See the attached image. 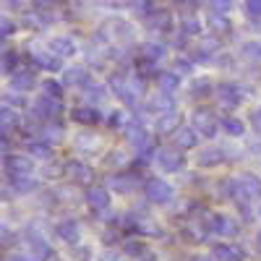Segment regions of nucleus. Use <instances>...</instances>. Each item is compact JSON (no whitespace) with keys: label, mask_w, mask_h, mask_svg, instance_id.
Listing matches in <instances>:
<instances>
[{"label":"nucleus","mask_w":261,"mask_h":261,"mask_svg":"<svg viewBox=\"0 0 261 261\" xmlns=\"http://www.w3.org/2000/svg\"><path fill=\"white\" fill-rule=\"evenodd\" d=\"M34 113H37L39 123H50V120H58V115L63 113V105H60L58 97L42 94V97L34 102Z\"/></svg>","instance_id":"1"},{"label":"nucleus","mask_w":261,"mask_h":261,"mask_svg":"<svg viewBox=\"0 0 261 261\" xmlns=\"http://www.w3.org/2000/svg\"><path fill=\"white\" fill-rule=\"evenodd\" d=\"M157 165H160L165 172L180 170V165H183V151H180V146H165V149H157Z\"/></svg>","instance_id":"2"},{"label":"nucleus","mask_w":261,"mask_h":261,"mask_svg":"<svg viewBox=\"0 0 261 261\" xmlns=\"http://www.w3.org/2000/svg\"><path fill=\"white\" fill-rule=\"evenodd\" d=\"M146 199L151 204H167V201H172V188L160 178H151L146 183Z\"/></svg>","instance_id":"3"},{"label":"nucleus","mask_w":261,"mask_h":261,"mask_svg":"<svg viewBox=\"0 0 261 261\" xmlns=\"http://www.w3.org/2000/svg\"><path fill=\"white\" fill-rule=\"evenodd\" d=\"M34 162L29 157H18V154H8L6 157V175L8 178H18V175H32Z\"/></svg>","instance_id":"4"},{"label":"nucleus","mask_w":261,"mask_h":261,"mask_svg":"<svg viewBox=\"0 0 261 261\" xmlns=\"http://www.w3.org/2000/svg\"><path fill=\"white\" fill-rule=\"evenodd\" d=\"M235 196H238V199H256V196H261V180H258L256 175L238 178V183H235Z\"/></svg>","instance_id":"5"},{"label":"nucleus","mask_w":261,"mask_h":261,"mask_svg":"<svg viewBox=\"0 0 261 261\" xmlns=\"http://www.w3.org/2000/svg\"><path fill=\"white\" fill-rule=\"evenodd\" d=\"M217 97H220V102L225 107H238L243 102V89L241 86H235V84H220V89H217Z\"/></svg>","instance_id":"6"},{"label":"nucleus","mask_w":261,"mask_h":261,"mask_svg":"<svg viewBox=\"0 0 261 261\" xmlns=\"http://www.w3.org/2000/svg\"><path fill=\"white\" fill-rule=\"evenodd\" d=\"M193 125H196V130H199V134H204L206 139H212V136L217 134V123H214V115H212L209 110H196Z\"/></svg>","instance_id":"7"},{"label":"nucleus","mask_w":261,"mask_h":261,"mask_svg":"<svg viewBox=\"0 0 261 261\" xmlns=\"http://www.w3.org/2000/svg\"><path fill=\"white\" fill-rule=\"evenodd\" d=\"M214 258L217 261H243L246 253L235 243H222V246H214Z\"/></svg>","instance_id":"8"},{"label":"nucleus","mask_w":261,"mask_h":261,"mask_svg":"<svg viewBox=\"0 0 261 261\" xmlns=\"http://www.w3.org/2000/svg\"><path fill=\"white\" fill-rule=\"evenodd\" d=\"M55 232H58V238L60 241H65V243H79V238H81V230H79V222L76 220H65V222H60L58 227H55Z\"/></svg>","instance_id":"9"},{"label":"nucleus","mask_w":261,"mask_h":261,"mask_svg":"<svg viewBox=\"0 0 261 261\" xmlns=\"http://www.w3.org/2000/svg\"><path fill=\"white\" fill-rule=\"evenodd\" d=\"M86 204H89L94 212H102V209L110 206V196H107V191H105V188L94 186V188L86 191Z\"/></svg>","instance_id":"10"},{"label":"nucleus","mask_w":261,"mask_h":261,"mask_svg":"<svg viewBox=\"0 0 261 261\" xmlns=\"http://www.w3.org/2000/svg\"><path fill=\"white\" fill-rule=\"evenodd\" d=\"M11 84H13V89H18V92H29V89H34L37 76H34V71H32V68H21V71H16V73H13Z\"/></svg>","instance_id":"11"},{"label":"nucleus","mask_w":261,"mask_h":261,"mask_svg":"<svg viewBox=\"0 0 261 261\" xmlns=\"http://www.w3.org/2000/svg\"><path fill=\"white\" fill-rule=\"evenodd\" d=\"M178 128H180V115L172 113V110H167V115L162 113V118L157 120V134L160 136H170V134H175Z\"/></svg>","instance_id":"12"},{"label":"nucleus","mask_w":261,"mask_h":261,"mask_svg":"<svg viewBox=\"0 0 261 261\" xmlns=\"http://www.w3.org/2000/svg\"><path fill=\"white\" fill-rule=\"evenodd\" d=\"M212 230H214L217 235H225V238H235V235H238L235 220H230V217H225V214H217V217H214V220H212Z\"/></svg>","instance_id":"13"},{"label":"nucleus","mask_w":261,"mask_h":261,"mask_svg":"<svg viewBox=\"0 0 261 261\" xmlns=\"http://www.w3.org/2000/svg\"><path fill=\"white\" fill-rule=\"evenodd\" d=\"M71 118H73L76 123H84V125H94V123L102 120L99 110H94V107H73Z\"/></svg>","instance_id":"14"},{"label":"nucleus","mask_w":261,"mask_h":261,"mask_svg":"<svg viewBox=\"0 0 261 261\" xmlns=\"http://www.w3.org/2000/svg\"><path fill=\"white\" fill-rule=\"evenodd\" d=\"M39 139H45V141H50V144H58L60 139H63V125L58 123V120H50V123H42L39 125Z\"/></svg>","instance_id":"15"},{"label":"nucleus","mask_w":261,"mask_h":261,"mask_svg":"<svg viewBox=\"0 0 261 261\" xmlns=\"http://www.w3.org/2000/svg\"><path fill=\"white\" fill-rule=\"evenodd\" d=\"M65 175H68L71 180H76V183H89L92 180V170L86 165H81V162H68L65 165Z\"/></svg>","instance_id":"16"},{"label":"nucleus","mask_w":261,"mask_h":261,"mask_svg":"<svg viewBox=\"0 0 261 261\" xmlns=\"http://www.w3.org/2000/svg\"><path fill=\"white\" fill-rule=\"evenodd\" d=\"M32 60L39 65V68H47V71H58L60 68V55L58 53H42V50H37V53H32Z\"/></svg>","instance_id":"17"},{"label":"nucleus","mask_w":261,"mask_h":261,"mask_svg":"<svg viewBox=\"0 0 261 261\" xmlns=\"http://www.w3.org/2000/svg\"><path fill=\"white\" fill-rule=\"evenodd\" d=\"M27 253L32 256V261H47V258H50V246L42 241V238H32Z\"/></svg>","instance_id":"18"},{"label":"nucleus","mask_w":261,"mask_h":261,"mask_svg":"<svg viewBox=\"0 0 261 261\" xmlns=\"http://www.w3.org/2000/svg\"><path fill=\"white\" fill-rule=\"evenodd\" d=\"M175 144L180 146V149H193L196 144H199V136H196V130L193 128H178L175 130Z\"/></svg>","instance_id":"19"},{"label":"nucleus","mask_w":261,"mask_h":261,"mask_svg":"<svg viewBox=\"0 0 261 261\" xmlns=\"http://www.w3.org/2000/svg\"><path fill=\"white\" fill-rule=\"evenodd\" d=\"M29 154H32V157H39V160H50V157H53V144L45 141V139L29 141Z\"/></svg>","instance_id":"20"},{"label":"nucleus","mask_w":261,"mask_h":261,"mask_svg":"<svg viewBox=\"0 0 261 261\" xmlns=\"http://www.w3.org/2000/svg\"><path fill=\"white\" fill-rule=\"evenodd\" d=\"M146 24L154 32H170V16L165 11H151L149 18H146Z\"/></svg>","instance_id":"21"},{"label":"nucleus","mask_w":261,"mask_h":261,"mask_svg":"<svg viewBox=\"0 0 261 261\" xmlns=\"http://www.w3.org/2000/svg\"><path fill=\"white\" fill-rule=\"evenodd\" d=\"M65 84L68 86H89V73H86L84 68H68L65 71Z\"/></svg>","instance_id":"22"},{"label":"nucleus","mask_w":261,"mask_h":261,"mask_svg":"<svg viewBox=\"0 0 261 261\" xmlns=\"http://www.w3.org/2000/svg\"><path fill=\"white\" fill-rule=\"evenodd\" d=\"M53 50L63 58H68V55H76V45H73V39L68 37H55L53 39Z\"/></svg>","instance_id":"23"},{"label":"nucleus","mask_w":261,"mask_h":261,"mask_svg":"<svg viewBox=\"0 0 261 261\" xmlns=\"http://www.w3.org/2000/svg\"><path fill=\"white\" fill-rule=\"evenodd\" d=\"M157 81H160V89H162V92H170V94L180 86V79H178V73H175V71L160 73V76H157Z\"/></svg>","instance_id":"24"},{"label":"nucleus","mask_w":261,"mask_h":261,"mask_svg":"<svg viewBox=\"0 0 261 261\" xmlns=\"http://www.w3.org/2000/svg\"><path fill=\"white\" fill-rule=\"evenodd\" d=\"M141 58H144V60H151V63H157L160 58H165V45H157V42H146V45L141 47Z\"/></svg>","instance_id":"25"},{"label":"nucleus","mask_w":261,"mask_h":261,"mask_svg":"<svg viewBox=\"0 0 261 261\" xmlns=\"http://www.w3.org/2000/svg\"><path fill=\"white\" fill-rule=\"evenodd\" d=\"M139 183H141V180H139L136 175H118V178H113V188H115V191H120V193L134 191Z\"/></svg>","instance_id":"26"},{"label":"nucleus","mask_w":261,"mask_h":261,"mask_svg":"<svg viewBox=\"0 0 261 261\" xmlns=\"http://www.w3.org/2000/svg\"><path fill=\"white\" fill-rule=\"evenodd\" d=\"M11 186L16 193H32L37 188V180H32L29 175H18V178H11Z\"/></svg>","instance_id":"27"},{"label":"nucleus","mask_w":261,"mask_h":261,"mask_svg":"<svg viewBox=\"0 0 261 261\" xmlns=\"http://www.w3.org/2000/svg\"><path fill=\"white\" fill-rule=\"evenodd\" d=\"M220 162H222V149H206L199 154L201 167H212V165H220Z\"/></svg>","instance_id":"28"},{"label":"nucleus","mask_w":261,"mask_h":261,"mask_svg":"<svg viewBox=\"0 0 261 261\" xmlns=\"http://www.w3.org/2000/svg\"><path fill=\"white\" fill-rule=\"evenodd\" d=\"M206 24H209L214 32H227V29H230V24H227V16H225V13H214V11L206 16Z\"/></svg>","instance_id":"29"},{"label":"nucleus","mask_w":261,"mask_h":261,"mask_svg":"<svg viewBox=\"0 0 261 261\" xmlns=\"http://www.w3.org/2000/svg\"><path fill=\"white\" fill-rule=\"evenodd\" d=\"M18 60H21V58H18L16 50H6V53H3V71H6V73H16V71H18Z\"/></svg>","instance_id":"30"},{"label":"nucleus","mask_w":261,"mask_h":261,"mask_svg":"<svg viewBox=\"0 0 261 261\" xmlns=\"http://www.w3.org/2000/svg\"><path fill=\"white\" fill-rule=\"evenodd\" d=\"M151 110H172V97H170V92H162V94H157L154 99H151Z\"/></svg>","instance_id":"31"},{"label":"nucleus","mask_w":261,"mask_h":261,"mask_svg":"<svg viewBox=\"0 0 261 261\" xmlns=\"http://www.w3.org/2000/svg\"><path fill=\"white\" fill-rule=\"evenodd\" d=\"M222 128L227 130L230 136H243V130H246V125L238 120V118H225L222 120Z\"/></svg>","instance_id":"32"},{"label":"nucleus","mask_w":261,"mask_h":261,"mask_svg":"<svg viewBox=\"0 0 261 261\" xmlns=\"http://www.w3.org/2000/svg\"><path fill=\"white\" fill-rule=\"evenodd\" d=\"M191 94H193L196 99H201V97L212 94V84H209L206 79H199V81H193V86H191Z\"/></svg>","instance_id":"33"},{"label":"nucleus","mask_w":261,"mask_h":261,"mask_svg":"<svg viewBox=\"0 0 261 261\" xmlns=\"http://www.w3.org/2000/svg\"><path fill=\"white\" fill-rule=\"evenodd\" d=\"M39 89H42V94H47V97H63V86L58 84V81H53V79H47V81H42V86H39Z\"/></svg>","instance_id":"34"},{"label":"nucleus","mask_w":261,"mask_h":261,"mask_svg":"<svg viewBox=\"0 0 261 261\" xmlns=\"http://www.w3.org/2000/svg\"><path fill=\"white\" fill-rule=\"evenodd\" d=\"M84 92H86V99H89V102H102L105 99V86H99V84L84 86Z\"/></svg>","instance_id":"35"},{"label":"nucleus","mask_w":261,"mask_h":261,"mask_svg":"<svg viewBox=\"0 0 261 261\" xmlns=\"http://www.w3.org/2000/svg\"><path fill=\"white\" fill-rule=\"evenodd\" d=\"M123 253H128V256H144V243L141 241H123Z\"/></svg>","instance_id":"36"},{"label":"nucleus","mask_w":261,"mask_h":261,"mask_svg":"<svg viewBox=\"0 0 261 261\" xmlns=\"http://www.w3.org/2000/svg\"><path fill=\"white\" fill-rule=\"evenodd\" d=\"M183 32L186 34H199L201 32V24L193 16H183Z\"/></svg>","instance_id":"37"},{"label":"nucleus","mask_w":261,"mask_h":261,"mask_svg":"<svg viewBox=\"0 0 261 261\" xmlns=\"http://www.w3.org/2000/svg\"><path fill=\"white\" fill-rule=\"evenodd\" d=\"M209 6H212V11L214 13H230V8H232V0H209Z\"/></svg>","instance_id":"38"},{"label":"nucleus","mask_w":261,"mask_h":261,"mask_svg":"<svg viewBox=\"0 0 261 261\" xmlns=\"http://www.w3.org/2000/svg\"><path fill=\"white\" fill-rule=\"evenodd\" d=\"M0 120H3V128H11V123H13V120H18V113H13V110H11V105H3Z\"/></svg>","instance_id":"39"},{"label":"nucleus","mask_w":261,"mask_h":261,"mask_svg":"<svg viewBox=\"0 0 261 261\" xmlns=\"http://www.w3.org/2000/svg\"><path fill=\"white\" fill-rule=\"evenodd\" d=\"M243 53H246L251 60H258V63H261V42H248V45L243 47Z\"/></svg>","instance_id":"40"},{"label":"nucleus","mask_w":261,"mask_h":261,"mask_svg":"<svg viewBox=\"0 0 261 261\" xmlns=\"http://www.w3.org/2000/svg\"><path fill=\"white\" fill-rule=\"evenodd\" d=\"M246 13L248 18H261V0H246Z\"/></svg>","instance_id":"41"},{"label":"nucleus","mask_w":261,"mask_h":261,"mask_svg":"<svg viewBox=\"0 0 261 261\" xmlns=\"http://www.w3.org/2000/svg\"><path fill=\"white\" fill-rule=\"evenodd\" d=\"M175 73H178V76L191 73V63H188V60H183V58H180V60H175Z\"/></svg>","instance_id":"42"},{"label":"nucleus","mask_w":261,"mask_h":261,"mask_svg":"<svg viewBox=\"0 0 261 261\" xmlns=\"http://www.w3.org/2000/svg\"><path fill=\"white\" fill-rule=\"evenodd\" d=\"M107 123H110L113 128H120V125H125V115L123 113H113V118L107 120Z\"/></svg>","instance_id":"43"},{"label":"nucleus","mask_w":261,"mask_h":261,"mask_svg":"<svg viewBox=\"0 0 261 261\" xmlns=\"http://www.w3.org/2000/svg\"><path fill=\"white\" fill-rule=\"evenodd\" d=\"M13 29H16V24L11 18H3V37H11L13 34Z\"/></svg>","instance_id":"44"},{"label":"nucleus","mask_w":261,"mask_h":261,"mask_svg":"<svg viewBox=\"0 0 261 261\" xmlns=\"http://www.w3.org/2000/svg\"><path fill=\"white\" fill-rule=\"evenodd\" d=\"M8 261H32V256H29V253H16V256H11Z\"/></svg>","instance_id":"45"},{"label":"nucleus","mask_w":261,"mask_h":261,"mask_svg":"<svg viewBox=\"0 0 261 261\" xmlns=\"http://www.w3.org/2000/svg\"><path fill=\"white\" fill-rule=\"evenodd\" d=\"M34 3L39 6V8H50V6H55L58 0H34Z\"/></svg>","instance_id":"46"},{"label":"nucleus","mask_w":261,"mask_h":261,"mask_svg":"<svg viewBox=\"0 0 261 261\" xmlns=\"http://www.w3.org/2000/svg\"><path fill=\"white\" fill-rule=\"evenodd\" d=\"M196 261H212V258H196Z\"/></svg>","instance_id":"47"},{"label":"nucleus","mask_w":261,"mask_h":261,"mask_svg":"<svg viewBox=\"0 0 261 261\" xmlns=\"http://www.w3.org/2000/svg\"><path fill=\"white\" fill-rule=\"evenodd\" d=\"M258 246H261V232H258Z\"/></svg>","instance_id":"48"},{"label":"nucleus","mask_w":261,"mask_h":261,"mask_svg":"<svg viewBox=\"0 0 261 261\" xmlns=\"http://www.w3.org/2000/svg\"><path fill=\"white\" fill-rule=\"evenodd\" d=\"M258 115H261V113H258Z\"/></svg>","instance_id":"49"}]
</instances>
